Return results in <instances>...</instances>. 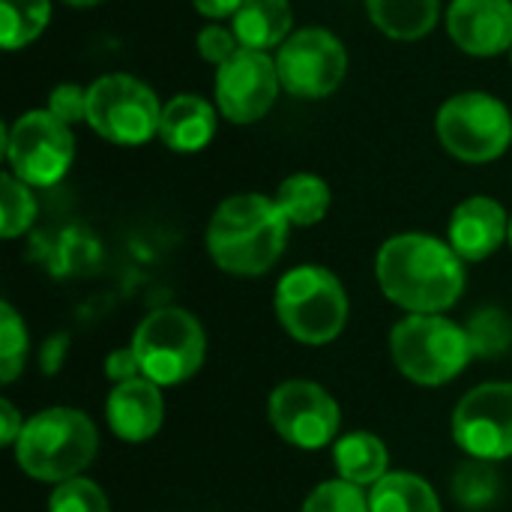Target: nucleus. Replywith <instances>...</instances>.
I'll list each match as a JSON object with an SVG mask.
<instances>
[{
	"mask_svg": "<svg viewBox=\"0 0 512 512\" xmlns=\"http://www.w3.org/2000/svg\"><path fill=\"white\" fill-rule=\"evenodd\" d=\"M375 279L408 315H444L465 294V261L447 240L408 231L378 249Z\"/></svg>",
	"mask_w": 512,
	"mask_h": 512,
	"instance_id": "nucleus-1",
	"label": "nucleus"
},
{
	"mask_svg": "<svg viewBox=\"0 0 512 512\" xmlns=\"http://www.w3.org/2000/svg\"><path fill=\"white\" fill-rule=\"evenodd\" d=\"M291 222L279 204L261 192L225 198L207 222V255L228 276L255 279L276 267L288 246Z\"/></svg>",
	"mask_w": 512,
	"mask_h": 512,
	"instance_id": "nucleus-2",
	"label": "nucleus"
},
{
	"mask_svg": "<svg viewBox=\"0 0 512 512\" xmlns=\"http://www.w3.org/2000/svg\"><path fill=\"white\" fill-rule=\"evenodd\" d=\"M18 468L39 483L84 477L99 453V429L78 408H45L33 414L15 441Z\"/></svg>",
	"mask_w": 512,
	"mask_h": 512,
	"instance_id": "nucleus-3",
	"label": "nucleus"
},
{
	"mask_svg": "<svg viewBox=\"0 0 512 512\" xmlns=\"http://www.w3.org/2000/svg\"><path fill=\"white\" fill-rule=\"evenodd\" d=\"M282 330L300 345H330L348 324V294L342 279L321 264L291 267L273 294Z\"/></svg>",
	"mask_w": 512,
	"mask_h": 512,
	"instance_id": "nucleus-4",
	"label": "nucleus"
},
{
	"mask_svg": "<svg viewBox=\"0 0 512 512\" xmlns=\"http://www.w3.org/2000/svg\"><path fill=\"white\" fill-rule=\"evenodd\" d=\"M396 369L420 387L456 381L474 357L471 336L447 315H405L390 333Z\"/></svg>",
	"mask_w": 512,
	"mask_h": 512,
	"instance_id": "nucleus-5",
	"label": "nucleus"
},
{
	"mask_svg": "<svg viewBox=\"0 0 512 512\" xmlns=\"http://www.w3.org/2000/svg\"><path fill=\"white\" fill-rule=\"evenodd\" d=\"M129 345L141 363V375L159 387H177L195 378L207 357L201 321L180 306H162L144 315Z\"/></svg>",
	"mask_w": 512,
	"mask_h": 512,
	"instance_id": "nucleus-6",
	"label": "nucleus"
},
{
	"mask_svg": "<svg viewBox=\"0 0 512 512\" xmlns=\"http://www.w3.org/2000/svg\"><path fill=\"white\" fill-rule=\"evenodd\" d=\"M441 147L465 165H489L512 144V111L486 90L450 96L435 117Z\"/></svg>",
	"mask_w": 512,
	"mask_h": 512,
	"instance_id": "nucleus-7",
	"label": "nucleus"
},
{
	"mask_svg": "<svg viewBox=\"0 0 512 512\" xmlns=\"http://www.w3.org/2000/svg\"><path fill=\"white\" fill-rule=\"evenodd\" d=\"M162 102L129 72H108L87 87V126L108 144L141 147L159 138Z\"/></svg>",
	"mask_w": 512,
	"mask_h": 512,
	"instance_id": "nucleus-8",
	"label": "nucleus"
},
{
	"mask_svg": "<svg viewBox=\"0 0 512 512\" xmlns=\"http://www.w3.org/2000/svg\"><path fill=\"white\" fill-rule=\"evenodd\" d=\"M3 156L9 171L33 189L57 186L75 162L72 126L48 108L24 111L12 126H3Z\"/></svg>",
	"mask_w": 512,
	"mask_h": 512,
	"instance_id": "nucleus-9",
	"label": "nucleus"
},
{
	"mask_svg": "<svg viewBox=\"0 0 512 512\" xmlns=\"http://www.w3.org/2000/svg\"><path fill=\"white\" fill-rule=\"evenodd\" d=\"M282 90L294 99H327L348 75V51L327 27H300L276 48Z\"/></svg>",
	"mask_w": 512,
	"mask_h": 512,
	"instance_id": "nucleus-10",
	"label": "nucleus"
},
{
	"mask_svg": "<svg viewBox=\"0 0 512 512\" xmlns=\"http://www.w3.org/2000/svg\"><path fill=\"white\" fill-rule=\"evenodd\" d=\"M276 435L297 450H324L336 444L342 429L339 402L315 381H282L267 402Z\"/></svg>",
	"mask_w": 512,
	"mask_h": 512,
	"instance_id": "nucleus-11",
	"label": "nucleus"
},
{
	"mask_svg": "<svg viewBox=\"0 0 512 512\" xmlns=\"http://www.w3.org/2000/svg\"><path fill=\"white\" fill-rule=\"evenodd\" d=\"M456 447L468 459L504 462L512 456V384L489 381L468 390L453 408Z\"/></svg>",
	"mask_w": 512,
	"mask_h": 512,
	"instance_id": "nucleus-12",
	"label": "nucleus"
},
{
	"mask_svg": "<svg viewBox=\"0 0 512 512\" xmlns=\"http://www.w3.org/2000/svg\"><path fill=\"white\" fill-rule=\"evenodd\" d=\"M213 90L216 108L228 123L252 126L264 120L282 90L276 57L270 51L240 48L228 63L216 69Z\"/></svg>",
	"mask_w": 512,
	"mask_h": 512,
	"instance_id": "nucleus-13",
	"label": "nucleus"
},
{
	"mask_svg": "<svg viewBox=\"0 0 512 512\" xmlns=\"http://www.w3.org/2000/svg\"><path fill=\"white\" fill-rule=\"evenodd\" d=\"M447 33L471 57H498L512 48V0H453Z\"/></svg>",
	"mask_w": 512,
	"mask_h": 512,
	"instance_id": "nucleus-14",
	"label": "nucleus"
},
{
	"mask_svg": "<svg viewBox=\"0 0 512 512\" xmlns=\"http://www.w3.org/2000/svg\"><path fill=\"white\" fill-rule=\"evenodd\" d=\"M447 243L462 261H486L510 243V213L489 195L465 198L450 216Z\"/></svg>",
	"mask_w": 512,
	"mask_h": 512,
	"instance_id": "nucleus-15",
	"label": "nucleus"
},
{
	"mask_svg": "<svg viewBox=\"0 0 512 512\" xmlns=\"http://www.w3.org/2000/svg\"><path fill=\"white\" fill-rule=\"evenodd\" d=\"M105 420H108L114 438H120L126 444H144V441L156 438L165 423L162 387L147 378L114 384L108 393V402H105Z\"/></svg>",
	"mask_w": 512,
	"mask_h": 512,
	"instance_id": "nucleus-16",
	"label": "nucleus"
},
{
	"mask_svg": "<svg viewBox=\"0 0 512 512\" xmlns=\"http://www.w3.org/2000/svg\"><path fill=\"white\" fill-rule=\"evenodd\" d=\"M219 108L207 96L177 93L162 105L159 141L174 153H201L219 129Z\"/></svg>",
	"mask_w": 512,
	"mask_h": 512,
	"instance_id": "nucleus-17",
	"label": "nucleus"
},
{
	"mask_svg": "<svg viewBox=\"0 0 512 512\" xmlns=\"http://www.w3.org/2000/svg\"><path fill=\"white\" fill-rule=\"evenodd\" d=\"M231 27L243 48L273 51L294 33V6L291 0H246Z\"/></svg>",
	"mask_w": 512,
	"mask_h": 512,
	"instance_id": "nucleus-18",
	"label": "nucleus"
},
{
	"mask_svg": "<svg viewBox=\"0 0 512 512\" xmlns=\"http://www.w3.org/2000/svg\"><path fill=\"white\" fill-rule=\"evenodd\" d=\"M336 477L360 489H372L381 477L390 474V450L372 432H348L333 444Z\"/></svg>",
	"mask_w": 512,
	"mask_h": 512,
	"instance_id": "nucleus-19",
	"label": "nucleus"
},
{
	"mask_svg": "<svg viewBox=\"0 0 512 512\" xmlns=\"http://www.w3.org/2000/svg\"><path fill=\"white\" fill-rule=\"evenodd\" d=\"M369 21L387 39L417 42L429 36L441 18V0H366Z\"/></svg>",
	"mask_w": 512,
	"mask_h": 512,
	"instance_id": "nucleus-20",
	"label": "nucleus"
},
{
	"mask_svg": "<svg viewBox=\"0 0 512 512\" xmlns=\"http://www.w3.org/2000/svg\"><path fill=\"white\" fill-rule=\"evenodd\" d=\"M273 201L279 204V210L285 213L291 228H312L327 216V210L333 204V192L324 177L297 171L279 183Z\"/></svg>",
	"mask_w": 512,
	"mask_h": 512,
	"instance_id": "nucleus-21",
	"label": "nucleus"
},
{
	"mask_svg": "<svg viewBox=\"0 0 512 512\" xmlns=\"http://www.w3.org/2000/svg\"><path fill=\"white\" fill-rule=\"evenodd\" d=\"M366 492L372 512H441L438 492L408 471H390Z\"/></svg>",
	"mask_w": 512,
	"mask_h": 512,
	"instance_id": "nucleus-22",
	"label": "nucleus"
},
{
	"mask_svg": "<svg viewBox=\"0 0 512 512\" xmlns=\"http://www.w3.org/2000/svg\"><path fill=\"white\" fill-rule=\"evenodd\" d=\"M51 24V0H0L3 51H21Z\"/></svg>",
	"mask_w": 512,
	"mask_h": 512,
	"instance_id": "nucleus-23",
	"label": "nucleus"
},
{
	"mask_svg": "<svg viewBox=\"0 0 512 512\" xmlns=\"http://www.w3.org/2000/svg\"><path fill=\"white\" fill-rule=\"evenodd\" d=\"M39 204L33 198V186L18 180L12 171L0 177V234L3 240L21 237L36 222Z\"/></svg>",
	"mask_w": 512,
	"mask_h": 512,
	"instance_id": "nucleus-24",
	"label": "nucleus"
},
{
	"mask_svg": "<svg viewBox=\"0 0 512 512\" xmlns=\"http://www.w3.org/2000/svg\"><path fill=\"white\" fill-rule=\"evenodd\" d=\"M498 492H501V480H498V471L492 468V462L468 459L453 474V498L465 510H486V507H492L498 501Z\"/></svg>",
	"mask_w": 512,
	"mask_h": 512,
	"instance_id": "nucleus-25",
	"label": "nucleus"
},
{
	"mask_svg": "<svg viewBox=\"0 0 512 512\" xmlns=\"http://www.w3.org/2000/svg\"><path fill=\"white\" fill-rule=\"evenodd\" d=\"M465 330L471 336L474 357L492 360V357H501L512 348V321L504 309H495V306L477 309L471 315V321L465 324Z\"/></svg>",
	"mask_w": 512,
	"mask_h": 512,
	"instance_id": "nucleus-26",
	"label": "nucleus"
},
{
	"mask_svg": "<svg viewBox=\"0 0 512 512\" xmlns=\"http://www.w3.org/2000/svg\"><path fill=\"white\" fill-rule=\"evenodd\" d=\"M27 327L21 315L12 309V303H0V381L12 384L27 360Z\"/></svg>",
	"mask_w": 512,
	"mask_h": 512,
	"instance_id": "nucleus-27",
	"label": "nucleus"
},
{
	"mask_svg": "<svg viewBox=\"0 0 512 512\" xmlns=\"http://www.w3.org/2000/svg\"><path fill=\"white\" fill-rule=\"evenodd\" d=\"M300 512H372L369 510V492L345 483L339 477L324 480L321 486H315L309 492V498L303 501Z\"/></svg>",
	"mask_w": 512,
	"mask_h": 512,
	"instance_id": "nucleus-28",
	"label": "nucleus"
},
{
	"mask_svg": "<svg viewBox=\"0 0 512 512\" xmlns=\"http://www.w3.org/2000/svg\"><path fill=\"white\" fill-rule=\"evenodd\" d=\"M48 512H111V504L99 483L87 477H72L51 492Z\"/></svg>",
	"mask_w": 512,
	"mask_h": 512,
	"instance_id": "nucleus-29",
	"label": "nucleus"
},
{
	"mask_svg": "<svg viewBox=\"0 0 512 512\" xmlns=\"http://www.w3.org/2000/svg\"><path fill=\"white\" fill-rule=\"evenodd\" d=\"M195 48H198V54H201V60H207L210 66H222V63H228L243 45H240V39H237V33H234V27H225L222 21H210V24H204L201 30H198V36H195Z\"/></svg>",
	"mask_w": 512,
	"mask_h": 512,
	"instance_id": "nucleus-30",
	"label": "nucleus"
},
{
	"mask_svg": "<svg viewBox=\"0 0 512 512\" xmlns=\"http://www.w3.org/2000/svg\"><path fill=\"white\" fill-rule=\"evenodd\" d=\"M57 120H63L66 126L75 123H87V87L75 84V81H63L48 93V105H45Z\"/></svg>",
	"mask_w": 512,
	"mask_h": 512,
	"instance_id": "nucleus-31",
	"label": "nucleus"
},
{
	"mask_svg": "<svg viewBox=\"0 0 512 512\" xmlns=\"http://www.w3.org/2000/svg\"><path fill=\"white\" fill-rule=\"evenodd\" d=\"M105 375H108L111 384H123V381L144 378V375H141V363H138L132 345H129V348H117V351L108 354V360H105Z\"/></svg>",
	"mask_w": 512,
	"mask_h": 512,
	"instance_id": "nucleus-32",
	"label": "nucleus"
},
{
	"mask_svg": "<svg viewBox=\"0 0 512 512\" xmlns=\"http://www.w3.org/2000/svg\"><path fill=\"white\" fill-rule=\"evenodd\" d=\"M66 351H69V336H66V333L48 336L45 345H42V351H39V366H42V372H45V375L60 372L63 360H66Z\"/></svg>",
	"mask_w": 512,
	"mask_h": 512,
	"instance_id": "nucleus-33",
	"label": "nucleus"
},
{
	"mask_svg": "<svg viewBox=\"0 0 512 512\" xmlns=\"http://www.w3.org/2000/svg\"><path fill=\"white\" fill-rule=\"evenodd\" d=\"M24 423H27V420H21L18 408H15L9 399H3V402H0V444H3V447H15V441H18Z\"/></svg>",
	"mask_w": 512,
	"mask_h": 512,
	"instance_id": "nucleus-34",
	"label": "nucleus"
},
{
	"mask_svg": "<svg viewBox=\"0 0 512 512\" xmlns=\"http://www.w3.org/2000/svg\"><path fill=\"white\" fill-rule=\"evenodd\" d=\"M246 0H192V6L210 18V21H225V18H234V12L243 6Z\"/></svg>",
	"mask_w": 512,
	"mask_h": 512,
	"instance_id": "nucleus-35",
	"label": "nucleus"
},
{
	"mask_svg": "<svg viewBox=\"0 0 512 512\" xmlns=\"http://www.w3.org/2000/svg\"><path fill=\"white\" fill-rule=\"evenodd\" d=\"M66 6H75V9H90V6H99L102 0H63Z\"/></svg>",
	"mask_w": 512,
	"mask_h": 512,
	"instance_id": "nucleus-36",
	"label": "nucleus"
},
{
	"mask_svg": "<svg viewBox=\"0 0 512 512\" xmlns=\"http://www.w3.org/2000/svg\"><path fill=\"white\" fill-rule=\"evenodd\" d=\"M510 246H512V216H510Z\"/></svg>",
	"mask_w": 512,
	"mask_h": 512,
	"instance_id": "nucleus-37",
	"label": "nucleus"
},
{
	"mask_svg": "<svg viewBox=\"0 0 512 512\" xmlns=\"http://www.w3.org/2000/svg\"><path fill=\"white\" fill-rule=\"evenodd\" d=\"M510 60H512V48H510Z\"/></svg>",
	"mask_w": 512,
	"mask_h": 512,
	"instance_id": "nucleus-38",
	"label": "nucleus"
}]
</instances>
